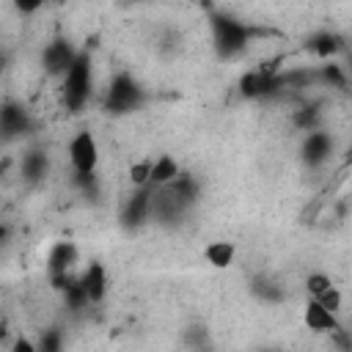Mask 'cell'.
<instances>
[{"label": "cell", "mask_w": 352, "mask_h": 352, "mask_svg": "<svg viewBox=\"0 0 352 352\" xmlns=\"http://www.w3.org/2000/svg\"><path fill=\"white\" fill-rule=\"evenodd\" d=\"M151 195H154V184H138L132 190V195L124 201L121 206V228L126 231H138L151 220Z\"/></svg>", "instance_id": "277c9868"}, {"label": "cell", "mask_w": 352, "mask_h": 352, "mask_svg": "<svg viewBox=\"0 0 352 352\" xmlns=\"http://www.w3.org/2000/svg\"><path fill=\"white\" fill-rule=\"evenodd\" d=\"M14 352H38V346H36V341L16 338V341H14Z\"/></svg>", "instance_id": "f1b7e54d"}, {"label": "cell", "mask_w": 352, "mask_h": 352, "mask_svg": "<svg viewBox=\"0 0 352 352\" xmlns=\"http://www.w3.org/2000/svg\"><path fill=\"white\" fill-rule=\"evenodd\" d=\"M314 300H319L327 311H333V314H338L341 311V292L336 289V286H330V289H324L319 297H314Z\"/></svg>", "instance_id": "d4e9b609"}, {"label": "cell", "mask_w": 352, "mask_h": 352, "mask_svg": "<svg viewBox=\"0 0 352 352\" xmlns=\"http://www.w3.org/2000/svg\"><path fill=\"white\" fill-rule=\"evenodd\" d=\"M184 336H187V344L190 346H209V341H204V336H206L204 327H190Z\"/></svg>", "instance_id": "83f0119b"}, {"label": "cell", "mask_w": 352, "mask_h": 352, "mask_svg": "<svg viewBox=\"0 0 352 352\" xmlns=\"http://www.w3.org/2000/svg\"><path fill=\"white\" fill-rule=\"evenodd\" d=\"M77 52H80V50H77L66 36H58V38H52V41L44 47V52H41V66H44V72H47L50 77H63V72L74 63Z\"/></svg>", "instance_id": "52a82bcc"}, {"label": "cell", "mask_w": 352, "mask_h": 352, "mask_svg": "<svg viewBox=\"0 0 352 352\" xmlns=\"http://www.w3.org/2000/svg\"><path fill=\"white\" fill-rule=\"evenodd\" d=\"M77 245L69 239H60L50 248L47 253V275H69L72 267L77 264Z\"/></svg>", "instance_id": "7c38bea8"}, {"label": "cell", "mask_w": 352, "mask_h": 352, "mask_svg": "<svg viewBox=\"0 0 352 352\" xmlns=\"http://www.w3.org/2000/svg\"><path fill=\"white\" fill-rule=\"evenodd\" d=\"M36 346H38L41 352H58V349L63 346V336H60V330H58V327L41 330V338L36 341Z\"/></svg>", "instance_id": "7402d4cb"}, {"label": "cell", "mask_w": 352, "mask_h": 352, "mask_svg": "<svg viewBox=\"0 0 352 352\" xmlns=\"http://www.w3.org/2000/svg\"><path fill=\"white\" fill-rule=\"evenodd\" d=\"M314 55H319L322 60H327V58H336L344 47H346V41H344V36H338V33H330V30H322V33H316V36H311L308 38V44H305Z\"/></svg>", "instance_id": "2e32d148"}, {"label": "cell", "mask_w": 352, "mask_h": 352, "mask_svg": "<svg viewBox=\"0 0 352 352\" xmlns=\"http://www.w3.org/2000/svg\"><path fill=\"white\" fill-rule=\"evenodd\" d=\"M63 302H66V308L72 311V314H80L82 308H88L91 302H88V294H85V289H82V283H80V278L74 280H69L66 283V289H63Z\"/></svg>", "instance_id": "44dd1931"}, {"label": "cell", "mask_w": 352, "mask_h": 352, "mask_svg": "<svg viewBox=\"0 0 352 352\" xmlns=\"http://www.w3.org/2000/svg\"><path fill=\"white\" fill-rule=\"evenodd\" d=\"M11 3L22 16H30V14H36V11H41L47 6V0H11Z\"/></svg>", "instance_id": "4316f807"}, {"label": "cell", "mask_w": 352, "mask_h": 352, "mask_svg": "<svg viewBox=\"0 0 352 352\" xmlns=\"http://www.w3.org/2000/svg\"><path fill=\"white\" fill-rule=\"evenodd\" d=\"M33 129V118L30 113L25 110V104L14 102V99H6L0 104V135L3 138H22Z\"/></svg>", "instance_id": "30bf717a"}, {"label": "cell", "mask_w": 352, "mask_h": 352, "mask_svg": "<svg viewBox=\"0 0 352 352\" xmlns=\"http://www.w3.org/2000/svg\"><path fill=\"white\" fill-rule=\"evenodd\" d=\"M333 286V280H330V275H324V272H311L308 278H305V289H308V294L311 297H319L324 289H330Z\"/></svg>", "instance_id": "cb8c5ba5"}, {"label": "cell", "mask_w": 352, "mask_h": 352, "mask_svg": "<svg viewBox=\"0 0 352 352\" xmlns=\"http://www.w3.org/2000/svg\"><path fill=\"white\" fill-rule=\"evenodd\" d=\"M234 256H236V248H234L231 242H223V239L209 242V245L204 248V258H206V264H212L214 270L231 267V264H234Z\"/></svg>", "instance_id": "d6986e66"}, {"label": "cell", "mask_w": 352, "mask_h": 352, "mask_svg": "<svg viewBox=\"0 0 352 352\" xmlns=\"http://www.w3.org/2000/svg\"><path fill=\"white\" fill-rule=\"evenodd\" d=\"M19 173H22V179H25L28 184L41 182V179L50 173V157H47V151H44V148H30V151L22 157V162H19Z\"/></svg>", "instance_id": "9a60e30c"}, {"label": "cell", "mask_w": 352, "mask_h": 352, "mask_svg": "<svg viewBox=\"0 0 352 352\" xmlns=\"http://www.w3.org/2000/svg\"><path fill=\"white\" fill-rule=\"evenodd\" d=\"M283 91V82H280V74L275 69H250L242 74L239 80V94L245 99H267L272 94H280Z\"/></svg>", "instance_id": "5b68a950"}, {"label": "cell", "mask_w": 352, "mask_h": 352, "mask_svg": "<svg viewBox=\"0 0 352 352\" xmlns=\"http://www.w3.org/2000/svg\"><path fill=\"white\" fill-rule=\"evenodd\" d=\"M316 82H324V85H330V88L344 91V88H346V72H344V66H338L333 58H327L322 66H316Z\"/></svg>", "instance_id": "ffe728a7"}, {"label": "cell", "mask_w": 352, "mask_h": 352, "mask_svg": "<svg viewBox=\"0 0 352 352\" xmlns=\"http://www.w3.org/2000/svg\"><path fill=\"white\" fill-rule=\"evenodd\" d=\"M316 121H319V110L316 107H302L294 113V126L308 132V129H316Z\"/></svg>", "instance_id": "603a6c76"}, {"label": "cell", "mask_w": 352, "mask_h": 352, "mask_svg": "<svg viewBox=\"0 0 352 352\" xmlns=\"http://www.w3.org/2000/svg\"><path fill=\"white\" fill-rule=\"evenodd\" d=\"M170 190H173V195L190 209V206H195L198 204V198H201V184H198V179L192 176V173H184V170H179L176 173V179L168 184Z\"/></svg>", "instance_id": "e0dca14e"}, {"label": "cell", "mask_w": 352, "mask_h": 352, "mask_svg": "<svg viewBox=\"0 0 352 352\" xmlns=\"http://www.w3.org/2000/svg\"><path fill=\"white\" fill-rule=\"evenodd\" d=\"M80 283H82V289H85V294H88V302H91V305L102 302V300H104V294H107V286H110L104 264L91 261V264L85 267V272L80 275Z\"/></svg>", "instance_id": "4fadbf2b"}, {"label": "cell", "mask_w": 352, "mask_h": 352, "mask_svg": "<svg viewBox=\"0 0 352 352\" xmlns=\"http://www.w3.org/2000/svg\"><path fill=\"white\" fill-rule=\"evenodd\" d=\"M6 239H8V228H6V226H3V228H0V245H3V242H6Z\"/></svg>", "instance_id": "f546056e"}, {"label": "cell", "mask_w": 352, "mask_h": 352, "mask_svg": "<svg viewBox=\"0 0 352 352\" xmlns=\"http://www.w3.org/2000/svg\"><path fill=\"white\" fill-rule=\"evenodd\" d=\"M248 289H250V294H253L258 302H267V305L283 302V297H286L283 286H280L275 278H270L267 272H258V275H253V278L248 280Z\"/></svg>", "instance_id": "5bb4252c"}, {"label": "cell", "mask_w": 352, "mask_h": 352, "mask_svg": "<svg viewBox=\"0 0 352 352\" xmlns=\"http://www.w3.org/2000/svg\"><path fill=\"white\" fill-rule=\"evenodd\" d=\"M94 94V63L85 50L77 52L74 63L60 77V102L69 113H82Z\"/></svg>", "instance_id": "7a4b0ae2"}, {"label": "cell", "mask_w": 352, "mask_h": 352, "mask_svg": "<svg viewBox=\"0 0 352 352\" xmlns=\"http://www.w3.org/2000/svg\"><path fill=\"white\" fill-rule=\"evenodd\" d=\"M330 154H333V138H330V132H324L319 126L316 129H308L305 138H302V143H300V160H302V165L319 168V165H324L330 160Z\"/></svg>", "instance_id": "9c48e42d"}, {"label": "cell", "mask_w": 352, "mask_h": 352, "mask_svg": "<svg viewBox=\"0 0 352 352\" xmlns=\"http://www.w3.org/2000/svg\"><path fill=\"white\" fill-rule=\"evenodd\" d=\"M148 168H151V160H143V162H135L129 168V182L138 187V184H148Z\"/></svg>", "instance_id": "484cf974"}, {"label": "cell", "mask_w": 352, "mask_h": 352, "mask_svg": "<svg viewBox=\"0 0 352 352\" xmlns=\"http://www.w3.org/2000/svg\"><path fill=\"white\" fill-rule=\"evenodd\" d=\"M69 162L74 168V173H94L99 165V143L94 138V132L80 129L72 140H69Z\"/></svg>", "instance_id": "8992f818"}, {"label": "cell", "mask_w": 352, "mask_h": 352, "mask_svg": "<svg viewBox=\"0 0 352 352\" xmlns=\"http://www.w3.org/2000/svg\"><path fill=\"white\" fill-rule=\"evenodd\" d=\"M302 322H305V327L314 330V333H333V330L341 327L338 316H336L333 311H327V308H324L319 300H314V297H308V302H305V308H302Z\"/></svg>", "instance_id": "8fae6325"}, {"label": "cell", "mask_w": 352, "mask_h": 352, "mask_svg": "<svg viewBox=\"0 0 352 352\" xmlns=\"http://www.w3.org/2000/svg\"><path fill=\"white\" fill-rule=\"evenodd\" d=\"M184 212H187V206L173 195V190L168 184L154 187V195H151V220L154 223H160V226H176Z\"/></svg>", "instance_id": "ba28073f"}, {"label": "cell", "mask_w": 352, "mask_h": 352, "mask_svg": "<svg viewBox=\"0 0 352 352\" xmlns=\"http://www.w3.org/2000/svg\"><path fill=\"white\" fill-rule=\"evenodd\" d=\"M146 102V88L129 74V72H118L113 74L107 91H104V110L113 116H126L140 110V104Z\"/></svg>", "instance_id": "3957f363"}, {"label": "cell", "mask_w": 352, "mask_h": 352, "mask_svg": "<svg viewBox=\"0 0 352 352\" xmlns=\"http://www.w3.org/2000/svg\"><path fill=\"white\" fill-rule=\"evenodd\" d=\"M179 170H182V168H179V162H176L170 154H160V157L151 162V168H148V184H154V187L170 184Z\"/></svg>", "instance_id": "ac0fdd59"}, {"label": "cell", "mask_w": 352, "mask_h": 352, "mask_svg": "<svg viewBox=\"0 0 352 352\" xmlns=\"http://www.w3.org/2000/svg\"><path fill=\"white\" fill-rule=\"evenodd\" d=\"M209 28H212V44H214V52L217 58L223 60H231L236 55H242L248 50V44L261 36L258 28H250L248 22L226 14V11H214L209 16Z\"/></svg>", "instance_id": "6da1fadb"}]
</instances>
